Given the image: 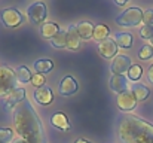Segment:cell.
<instances>
[{
	"mask_svg": "<svg viewBox=\"0 0 153 143\" xmlns=\"http://www.w3.org/2000/svg\"><path fill=\"white\" fill-rule=\"evenodd\" d=\"M13 130L27 143H46L43 124L28 100H24L15 109Z\"/></svg>",
	"mask_w": 153,
	"mask_h": 143,
	"instance_id": "cell-1",
	"label": "cell"
},
{
	"mask_svg": "<svg viewBox=\"0 0 153 143\" xmlns=\"http://www.w3.org/2000/svg\"><path fill=\"white\" fill-rule=\"evenodd\" d=\"M122 143H153V124L135 115H123L117 125Z\"/></svg>",
	"mask_w": 153,
	"mask_h": 143,
	"instance_id": "cell-2",
	"label": "cell"
},
{
	"mask_svg": "<svg viewBox=\"0 0 153 143\" xmlns=\"http://www.w3.org/2000/svg\"><path fill=\"white\" fill-rule=\"evenodd\" d=\"M117 25L120 27H135L143 22V10L140 7H128L116 18Z\"/></svg>",
	"mask_w": 153,
	"mask_h": 143,
	"instance_id": "cell-3",
	"label": "cell"
},
{
	"mask_svg": "<svg viewBox=\"0 0 153 143\" xmlns=\"http://www.w3.org/2000/svg\"><path fill=\"white\" fill-rule=\"evenodd\" d=\"M24 18H25L24 13L19 9H16V7H6V9L0 10V21L7 28L19 27L24 22Z\"/></svg>",
	"mask_w": 153,
	"mask_h": 143,
	"instance_id": "cell-4",
	"label": "cell"
},
{
	"mask_svg": "<svg viewBox=\"0 0 153 143\" xmlns=\"http://www.w3.org/2000/svg\"><path fill=\"white\" fill-rule=\"evenodd\" d=\"M16 84L15 70H12L7 66H0V97H6Z\"/></svg>",
	"mask_w": 153,
	"mask_h": 143,
	"instance_id": "cell-5",
	"label": "cell"
},
{
	"mask_svg": "<svg viewBox=\"0 0 153 143\" xmlns=\"http://www.w3.org/2000/svg\"><path fill=\"white\" fill-rule=\"evenodd\" d=\"M46 15H48V9L43 1H34L27 7V16L30 22L34 25H39V24L42 25L46 19Z\"/></svg>",
	"mask_w": 153,
	"mask_h": 143,
	"instance_id": "cell-6",
	"label": "cell"
},
{
	"mask_svg": "<svg viewBox=\"0 0 153 143\" xmlns=\"http://www.w3.org/2000/svg\"><path fill=\"white\" fill-rule=\"evenodd\" d=\"M132 66V61L128 55H123V54H119L114 57V60L111 61V66H110V70L113 75H119V76H123L125 73L129 72Z\"/></svg>",
	"mask_w": 153,
	"mask_h": 143,
	"instance_id": "cell-7",
	"label": "cell"
},
{
	"mask_svg": "<svg viewBox=\"0 0 153 143\" xmlns=\"http://www.w3.org/2000/svg\"><path fill=\"white\" fill-rule=\"evenodd\" d=\"M116 103H117L119 110H122V112H132V110L135 109V106H137L138 101H137L135 95L132 94L131 90H126L125 93L117 95Z\"/></svg>",
	"mask_w": 153,
	"mask_h": 143,
	"instance_id": "cell-8",
	"label": "cell"
},
{
	"mask_svg": "<svg viewBox=\"0 0 153 143\" xmlns=\"http://www.w3.org/2000/svg\"><path fill=\"white\" fill-rule=\"evenodd\" d=\"M24 100H27L25 90H24V88H13L9 94L6 95L4 107H6L7 110H13V109H16L18 104H21Z\"/></svg>",
	"mask_w": 153,
	"mask_h": 143,
	"instance_id": "cell-9",
	"label": "cell"
},
{
	"mask_svg": "<svg viewBox=\"0 0 153 143\" xmlns=\"http://www.w3.org/2000/svg\"><path fill=\"white\" fill-rule=\"evenodd\" d=\"M79 90V84H77V81L73 78V76H64L61 81H59V84H58V93L59 95H64V97H70V95H73L76 91Z\"/></svg>",
	"mask_w": 153,
	"mask_h": 143,
	"instance_id": "cell-10",
	"label": "cell"
},
{
	"mask_svg": "<svg viewBox=\"0 0 153 143\" xmlns=\"http://www.w3.org/2000/svg\"><path fill=\"white\" fill-rule=\"evenodd\" d=\"M79 46H80V37L77 33V27H76V24H70L65 28V48L76 51V49H79Z\"/></svg>",
	"mask_w": 153,
	"mask_h": 143,
	"instance_id": "cell-11",
	"label": "cell"
},
{
	"mask_svg": "<svg viewBox=\"0 0 153 143\" xmlns=\"http://www.w3.org/2000/svg\"><path fill=\"white\" fill-rule=\"evenodd\" d=\"M98 52H100V55L102 58H105V60L114 58L116 54H117V45H116V42L113 39L108 37V39H105V40H102V42L98 43Z\"/></svg>",
	"mask_w": 153,
	"mask_h": 143,
	"instance_id": "cell-12",
	"label": "cell"
},
{
	"mask_svg": "<svg viewBox=\"0 0 153 143\" xmlns=\"http://www.w3.org/2000/svg\"><path fill=\"white\" fill-rule=\"evenodd\" d=\"M33 95H34V100L42 106H48L53 101V91L49 87H42V88L34 90Z\"/></svg>",
	"mask_w": 153,
	"mask_h": 143,
	"instance_id": "cell-13",
	"label": "cell"
},
{
	"mask_svg": "<svg viewBox=\"0 0 153 143\" xmlns=\"http://www.w3.org/2000/svg\"><path fill=\"white\" fill-rule=\"evenodd\" d=\"M77 27V33H79V37L80 40H91L94 39V28L95 25L89 21H82L79 24H76Z\"/></svg>",
	"mask_w": 153,
	"mask_h": 143,
	"instance_id": "cell-14",
	"label": "cell"
},
{
	"mask_svg": "<svg viewBox=\"0 0 153 143\" xmlns=\"http://www.w3.org/2000/svg\"><path fill=\"white\" fill-rule=\"evenodd\" d=\"M108 85H110V88H111L114 93H117V95H119L128 90V79H126L125 76L113 75V76L110 78V81H108Z\"/></svg>",
	"mask_w": 153,
	"mask_h": 143,
	"instance_id": "cell-15",
	"label": "cell"
},
{
	"mask_svg": "<svg viewBox=\"0 0 153 143\" xmlns=\"http://www.w3.org/2000/svg\"><path fill=\"white\" fill-rule=\"evenodd\" d=\"M61 31V28H59V25L56 24V22H53V21H46V22H43L42 25H40V34L45 37V39H53L58 33Z\"/></svg>",
	"mask_w": 153,
	"mask_h": 143,
	"instance_id": "cell-16",
	"label": "cell"
},
{
	"mask_svg": "<svg viewBox=\"0 0 153 143\" xmlns=\"http://www.w3.org/2000/svg\"><path fill=\"white\" fill-rule=\"evenodd\" d=\"M51 124L55 128L61 130V131H68V130H70V122H68L67 116H65L62 112H55V113L52 115Z\"/></svg>",
	"mask_w": 153,
	"mask_h": 143,
	"instance_id": "cell-17",
	"label": "cell"
},
{
	"mask_svg": "<svg viewBox=\"0 0 153 143\" xmlns=\"http://www.w3.org/2000/svg\"><path fill=\"white\" fill-rule=\"evenodd\" d=\"M113 40L116 42L117 48H123V49H128L131 48L134 39H132V34L128 33V31H117L113 37Z\"/></svg>",
	"mask_w": 153,
	"mask_h": 143,
	"instance_id": "cell-18",
	"label": "cell"
},
{
	"mask_svg": "<svg viewBox=\"0 0 153 143\" xmlns=\"http://www.w3.org/2000/svg\"><path fill=\"white\" fill-rule=\"evenodd\" d=\"M33 69L36 73L39 75H45V73H49L52 69H53V61L49 58H40V60H36L33 63Z\"/></svg>",
	"mask_w": 153,
	"mask_h": 143,
	"instance_id": "cell-19",
	"label": "cell"
},
{
	"mask_svg": "<svg viewBox=\"0 0 153 143\" xmlns=\"http://www.w3.org/2000/svg\"><path fill=\"white\" fill-rule=\"evenodd\" d=\"M131 91H132V94L135 95L137 101H144L150 95V90L146 85H143V84H134L132 88H131Z\"/></svg>",
	"mask_w": 153,
	"mask_h": 143,
	"instance_id": "cell-20",
	"label": "cell"
},
{
	"mask_svg": "<svg viewBox=\"0 0 153 143\" xmlns=\"http://www.w3.org/2000/svg\"><path fill=\"white\" fill-rule=\"evenodd\" d=\"M31 72L28 70L27 66H19L15 69V78H16V82L19 84H27L31 81Z\"/></svg>",
	"mask_w": 153,
	"mask_h": 143,
	"instance_id": "cell-21",
	"label": "cell"
},
{
	"mask_svg": "<svg viewBox=\"0 0 153 143\" xmlns=\"http://www.w3.org/2000/svg\"><path fill=\"white\" fill-rule=\"evenodd\" d=\"M108 33H110V28L105 24H97L94 28V40L100 43L102 40L108 39Z\"/></svg>",
	"mask_w": 153,
	"mask_h": 143,
	"instance_id": "cell-22",
	"label": "cell"
},
{
	"mask_svg": "<svg viewBox=\"0 0 153 143\" xmlns=\"http://www.w3.org/2000/svg\"><path fill=\"white\" fill-rule=\"evenodd\" d=\"M126 75H128V79H129V81L137 82V81L141 78V75H143V69H141L140 64H132L131 69H129V72H128Z\"/></svg>",
	"mask_w": 153,
	"mask_h": 143,
	"instance_id": "cell-23",
	"label": "cell"
},
{
	"mask_svg": "<svg viewBox=\"0 0 153 143\" xmlns=\"http://www.w3.org/2000/svg\"><path fill=\"white\" fill-rule=\"evenodd\" d=\"M51 45L53 48H65V30H61L53 39H51Z\"/></svg>",
	"mask_w": 153,
	"mask_h": 143,
	"instance_id": "cell-24",
	"label": "cell"
},
{
	"mask_svg": "<svg viewBox=\"0 0 153 143\" xmlns=\"http://www.w3.org/2000/svg\"><path fill=\"white\" fill-rule=\"evenodd\" d=\"M13 139L12 128H0V143H9Z\"/></svg>",
	"mask_w": 153,
	"mask_h": 143,
	"instance_id": "cell-25",
	"label": "cell"
},
{
	"mask_svg": "<svg viewBox=\"0 0 153 143\" xmlns=\"http://www.w3.org/2000/svg\"><path fill=\"white\" fill-rule=\"evenodd\" d=\"M138 57H140V60H150L153 57V46L144 45V46L138 51Z\"/></svg>",
	"mask_w": 153,
	"mask_h": 143,
	"instance_id": "cell-26",
	"label": "cell"
},
{
	"mask_svg": "<svg viewBox=\"0 0 153 143\" xmlns=\"http://www.w3.org/2000/svg\"><path fill=\"white\" fill-rule=\"evenodd\" d=\"M30 84H31L36 90H37V88H42V87H45V76H43V75H39V73H34V75L31 76Z\"/></svg>",
	"mask_w": 153,
	"mask_h": 143,
	"instance_id": "cell-27",
	"label": "cell"
},
{
	"mask_svg": "<svg viewBox=\"0 0 153 143\" xmlns=\"http://www.w3.org/2000/svg\"><path fill=\"white\" fill-rule=\"evenodd\" d=\"M140 36H141V39L150 40L153 37V25H143L140 30Z\"/></svg>",
	"mask_w": 153,
	"mask_h": 143,
	"instance_id": "cell-28",
	"label": "cell"
},
{
	"mask_svg": "<svg viewBox=\"0 0 153 143\" xmlns=\"http://www.w3.org/2000/svg\"><path fill=\"white\" fill-rule=\"evenodd\" d=\"M143 22L144 25H153V9H146L143 12Z\"/></svg>",
	"mask_w": 153,
	"mask_h": 143,
	"instance_id": "cell-29",
	"label": "cell"
},
{
	"mask_svg": "<svg viewBox=\"0 0 153 143\" xmlns=\"http://www.w3.org/2000/svg\"><path fill=\"white\" fill-rule=\"evenodd\" d=\"M147 79H149L150 84H153V64L149 67V70H147Z\"/></svg>",
	"mask_w": 153,
	"mask_h": 143,
	"instance_id": "cell-30",
	"label": "cell"
},
{
	"mask_svg": "<svg viewBox=\"0 0 153 143\" xmlns=\"http://www.w3.org/2000/svg\"><path fill=\"white\" fill-rule=\"evenodd\" d=\"M114 4H117V6H125V4H126V0H116Z\"/></svg>",
	"mask_w": 153,
	"mask_h": 143,
	"instance_id": "cell-31",
	"label": "cell"
},
{
	"mask_svg": "<svg viewBox=\"0 0 153 143\" xmlns=\"http://www.w3.org/2000/svg\"><path fill=\"white\" fill-rule=\"evenodd\" d=\"M74 143H91L89 140H86V139H77Z\"/></svg>",
	"mask_w": 153,
	"mask_h": 143,
	"instance_id": "cell-32",
	"label": "cell"
},
{
	"mask_svg": "<svg viewBox=\"0 0 153 143\" xmlns=\"http://www.w3.org/2000/svg\"><path fill=\"white\" fill-rule=\"evenodd\" d=\"M150 46H153V37L150 39Z\"/></svg>",
	"mask_w": 153,
	"mask_h": 143,
	"instance_id": "cell-33",
	"label": "cell"
}]
</instances>
